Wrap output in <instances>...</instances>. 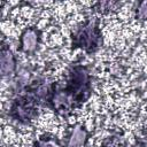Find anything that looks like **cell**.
<instances>
[{"label": "cell", "instance_id": "1", "mask_svg": "<svg viewBox=\"0 0 147 147\" xmlns=\"http://www.w3.org/2000/svg\"><path fill=\"white\" fill-rule=\"evenodd\" d=\"M92 95V76L87 65L76 62L70 65L64 85L52 83L44 106L55 114L68 117Z\"/></svg>", "mask_w": 147, "mask_h": 147}, {"label": "cell", "instance_id": "5", "mask_svg": "<svg viewBox=\"0 0 147 147\" xmlns=\"http://www.w3.org/2000/svg\"><path fill=\"white\" fill-rule=\"evenodd\" d=\"M17 67L16 57L13 53V51L9 48V46L5 42V40H1V48H0V72L2 77L10 76L15 72Z\"/></svg>", "mask_w": 147, "mask_h": 147}, {"label": "cell", "instance_id": "3", "mask_svg": "<svg viewBox=\"0 0 147 147\" xmlns=\"http://www.w3.org/2000/svg\"><path fill=\"white\" fill-rule=\"evenodd\" d=\"M41 105L42 103L38 96L25 86L23 93L13 99L8 110V116L20 124L29 125L38 117L39 106Z\"/></svg>", "mask_w": 147, "mask_h": 147}, {"label": "cell", "instance_id": "7", "mask_svg": "<svg viewBox=\"0 0 147 147\" xmlns=\"http://www.w3.org/2000/svg\"><path fill=\"white\" fill-rule=\"evenodd\" d=\"M32 147H64L60 139L53 133H44L33 141Z\"/></svg>", "mask_w": 147, "mask_h": 147}, {"label": "cell", "instance_id": "8", "mask_svg": "<svg viewBox=\"0 0 147 147\" xmlns=\"http://www.w3.org/2000/svg\"><path fill=\"white\" fill-rule=\"evenodd\" d=\"M126 145H127V142L124 141L121 136L113 134L102 141L101 147H126Z\"/></svg>", "mask_w": 147, "mask_h": 147}, {"label": "cell", "instance_id": "10", "mask_svg": "<svg viewBox=\"0 0 147 147\" xmlns=\"http://www.w3.org/2000/svg\"><path fill=\"white\" fill-rule=\"evenodd\" d=\"M136 18L139 21H147V0L138 2L136 8Z\"/></svg>", "mask_w": 147, "mask_h": 147}, {"label": "cell", "instance_id": "6", "mask_svg": "<svg viewBox=\"0 0 147 147\" xmlns=\"http://www.w3.org/2000/svg\"><path fill=\"white\" fill-rule=\"evenodd\" d=\"M90 132L83 124H75L71 126L64 147H85L88 140Z\"/></svg>", "mask_w": 147, "mask_h": 147}, {"label": "cell", "instance_id": "4", "mask_svg": "<svg viewBox=\"0 0 147 147\" xmlns=\"http://www.w3.org/2000/svg\"><path fill=\"white\" fill-rule=\"evenodd\" d=\"M41 33L37 26L25 28L20 36V51L25 54L34 53L41 42Z\"/></svg>", "mask_w": 147, "mask_h": 147}, {"label": "cell", "instance_id": "9", "mask_svg": "<svg viewBox=\"0 0 147 147\" xmlns=\"http://www.w3.org/2000/svg\"><path fill=\"white\" fill-rule=\"evenodd\" d=\"M117 5V2H109V1H100V2H96L94 3L93 6V9L94 11L96 13H101V14H105V13H109L115 6Z\"/></svg>", "mask_w": 147, "mask_h": 147}, {"label": "cell", "instance_id": "2", "mask_svg": "<svg viewBox=\"0 0 147 147\" xmlns=\"http://www.w3.org/2000/svg\"><path fill=\"white\" fill-rule=\"evenodd\" d=\"M102 44L103 38L98 17L86 18L71 33V47L82 48L86 54L96 53Z\"/></svg>", "mask_w": 147, "mask_h": 147}, {"label": "cell", "instance_id": "11", "mask_svg": "<svg viewBox=\"0 0 147 147\" xmlns=\"http://www.w3.org/2000/svg\"><path fill=\"white\" fill-rule=\"evenodd\" d=\"M126 147H145V144H144L141 140H137L133 145H130V146H129V144H127Z\"/></svg>", "mask_w": 147, "mask_h": 147}]
</instances>
